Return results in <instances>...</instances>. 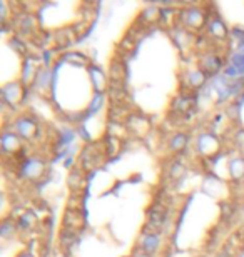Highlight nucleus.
I'll use <instances>...</instances> for the list:
<instances>
[{
  "label": "nucleus",
  "instance_id": "11",
  "mask_svg": "<svg viewBox=\"0 0 244 257\" xmlns=\"http://www.w3.org/2000/svg\"><path fill=\"white\" fill-rule=\"evenodd\" d=\"M229 169H231V175L239 177L244 172V161H243V159H234V161L231 162Z\"/></svg>",
  "mask_w": 244,
  "mask_h": 257
},
{
  "label": "nucleus",
  "instance_id": "14",
  "mask_svg": "<svg viewBox=\"0 0 244 257\" xmlns=\"http://www.w3.org/2000/svg\"><path fill=\"white\" fill-rule=\"evenodd\" d=\"M191 84L192 86H199V84H203V81H204V74L201 72V70H196V72H192L191 75Z\"/></svg>",
  "mask_w": 244,
  "mask_h": 257
},
{
  "label": "nucleus",
  "instance_id": "4",
  "mask_svg": "<svg viewBox=\"0 0 244 257\" xmlns=\"http://www.w3.org/2000/svg\"><path fill=\"white\" fill-rule=\"evenodd\" d=\"M166 210L161 207H152L149 210V227H154V230L161 229L166 222Z\"/></svg>",
  "mask_w": 244,
  "mask_h": 257
},
{
  "label": "nucleus",
  "instance_id": "12",
  "mask_svg": "<svg viewBox=\"0 0 244 257\" xmlns=\"http://www.w3.org/2000/svg\"><path fill=\"white\" fill-rule=\"evenodd\" d=\"M102 104H104V95L99 92V94H95V95H94V100H92V105H91L89 114L97 112V111H99V107H102Z\"/></svg>",
  "mask_w": 244,
  "mask_h": 257
},
{
  "label": "nucleus",
  "instance_id": "17",
  "mask_svg": "<svg viewBox=\"0 0 244 257\" xmlns=\"http://www.w3.org/2000/svg\"><path fill=\"white\" fill-rule=\"evenodd\" d=\"M134 257H149V256H147V254H146V252H142V254H141V256H134Z\"/></svg>",
  "mask_w": 244,
  "mask_h": 257
},
{
  "label": "nucleus",
  "instance_id": "13",
  "mask_svg": "<svg viewBox=\"0 0 244 257\" xmlns=\"http://www.w3.org/2000/svg\"><path fill=\"white\" fill-rule=\"evenodd\" d=\"M15 232V226H14V222H8L5 221L2 224V229H0V234H2V237H8L10 234H14Z\"/></svg>",
  "mask_w": 244,
  "mask_h": 257
},
{
  "label": "nucleus",
  "instance_id": "9",
  "mask_svg": "<svg viewBox=\"0 0 244 257\" xmlns=\"http://www.w3.org/2000/svg\"><path fill=\"white\" fill-rule=\"evenodd\" d=\"M203 67H204V70H209V72L214 70V72H216V70L221 69V58L216 56H208L203 60Z\"/></svg>",
  "mask_w": 244,
  "mask_h": 257
},
{
  "label": "nucleus",
  "instance_id": "15",
  "mask_svg": "<svg viewBox=\"0 0 244 257\" xmlns=\"http://www.w3.org/2000/svg\"><path fill=\"white\" fill-rule=\"evenodd\" d=\"M74 139V132L72 130H64V132H62V137H61V145H65V144H69L70 141H72Z\"/></svg>",
  "mask_w": 244,
  "mask_h": 257
},
{
  "label": "nucleus",
  "instance_id": "5",
  "mask_svg": "<svg viewBox=\"0 0 244 257\" xmlns=\"http://www.w3.org/2000/svg\"><path fill=\"white\" fill-rule=\"evenodd\" d=\"M22 174L25 177H39L42 174V162L37 161V159H29V161L24 162V167H22Z\"/></svg>",
  "mask_w": 244,
  "mask_h": 257
},
{
  "label": "nucleus",
  "instance_id": "6",
  "mask_svg": "<svg viewBox=\"0 0 244 257\" xmlns=\"http://www.w3.org/2000/svg\"><path fill=\"white\" fill-rule=\"evenodd\" d=\"M19 147V139H17L15 134L5 132L2 136V150L3 152H14V150Z\"/></svg>",
  "mask_w": 244,
  "mask_h": 257
},
{
  "label": "nucleus",
  "instance_id": "3",
  "mask_svg": "<svg viewBox=\"0 0 244 257\" xmlns=\"http://www.w3.org/2000/svg\"><path fill=\"white\" fill-rule=\"evenodd\" d=\"M15 130L19 136L22 137H32L33 134L37 132V124L32 119H27V117H22L15 122Z\"/></svg>",
  "mask_w": 244,
  "mask_h": 257
},
{
  "label": "nucleus",
  "instance_id": "8",
  "mask_svg": "<svg viewBox=\"0 0 244 257\" xmlns=\"http://www.w3.org/2000/svg\"><path fill=\"white\" fill-rule=\"evenodd\" d=\"M184 19H186V25L189 27H199L203 24V12L199 8H189Z\"/></svg>",
  "mask_w": 244,
  "mask_h": 257
},
{
  "label": "nucleus",
  "instance_id": "2",
  "mask_svg": "<svg viewBox=\"0 0 244 257\" xmlns=\"http://www.w3.org/2000/svg\"><path fill=\"white\" fill-rule=\"evenodd\" d=\"M159 246H161V235L155 232H147L141 241L142 252H146L147 256L154 254V252L159 249Z\"/></svg>",
  "mask_w": 244,
  "mask_h": 257
},
{
  "label": "nucleus",
  "instance_id": "10",
  "mask_svg": "<svg viewBox=\"0 0 244 257\" xmlns=\"http://www.w3.org/2000/svg\"><path fill=\"white\" fill-rule=\"evenodd\" d=\"M187 144V136L186 134H178V136L172 137L171 141V149L172 150H183Z\"/></svg>",
  "mask_w": 244,
  "mask_h": 257
},
{
  "label": "nucleus",
  "instance_id": "7",
  "mask_svg": "<svg viewBox=\"0 0 244 257\" xmlns=\"http://www.w3.org/2000/svg\"><path fill=\"white\" fill-rule=\"evenodd\" d=\"M216 141H214L213 136L209 134H203L199 139H197V147H199L201 152H211V150H216Z\"/></svg>",
  "mask_w": 244,
  "mask_h": 257
},
{
  "label": "nucleus",
  "instance_id": "16",
  "mask_svg": "<svg viewBox=\"0 0 244 257\" xmlns=\"http://www.w3.org/2000/svg\"><path fill=\"white\" fill-rule=\"evenodd\" d=\"M234 35L238 37L239 40H241V44L244 45V30L241 29V30H239V29H234ZM241 44H239V47H241Z\"/></svg>",
  "mask_w": 244,
  "mask_h": 257
},
{
  "label": "nucleus",
  "instance_id": "1",
  "mask_svg": "<svg viewBox=\"0 0 244 257\" xmlns=\"http://www.w3.org/2000/svg\"><path fill=\"white\" fill-rule=\"evenodd\" d=\"M226 77L239 79L244 77V47H239V52L233 54L229 60V65L224 70Z\"/></svg>",
  "mask_w": 244,
  "mask_h": 257
}]
</instances>
